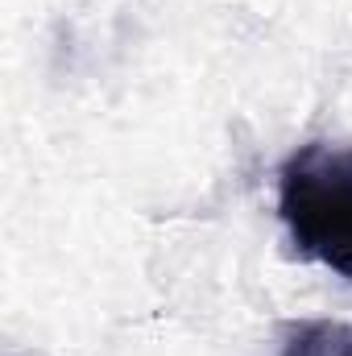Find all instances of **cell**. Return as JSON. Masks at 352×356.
<instances>
[{"instance_id": "cell-1", "label": "cell", "mask_w": 352, "mask_h": 356, "mask_svg": "<svg viewBox=\"0 0 352 356\" xmlns=\"http://www.w3.org/2000/svg\"><path fill=\"white\" fill-rule=\"evenodd\" d=\"M278 220L298 257L352 282V141H307L282 162Z\"/></svg>"}, {"instance_id": "cell-2", "label": "cell", "mask_w": 352, "mask_h": 356, "mask_svg": "<svg viewBox=\"0 0 352 356\" xmlns=\"http://www.w3.org/2000/svg\"><path fill=\"white\" fill-rule=\"evenodd\" d=\"M282 356H352V327L328 319L294 323L282 340Z\"/></svg>"}]
</instances>
